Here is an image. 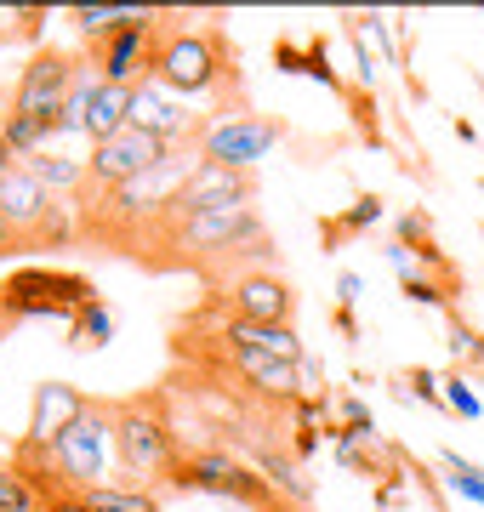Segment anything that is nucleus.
I'll return each mask as SVG.
<instances>
[{"instance_id":"4","label":"nucleus","mask_w":484,"mask_h":512,"mask_svg":"<svg viewBox=\"0 0 484 512\" xmlns=\"http://www.w3.org/2000/svg\"><path fill=\"white\" fill-rule=\"evenodd\" d=\"M0 308H6V325H18V319H69L75 325L80 313L97 308V285L69 268H18L0 285Z\"/></svg>"},{"instance_id":"11","label":"nucleus","mask_w":484,"mask_h":512,"mask_svg":"<svg viewBox=\"0 0 484 512\" xmlns=\"http://www.w3.org/2000/svg\"><path fill=\"white\" fill-rule=\"evenodd\" d=\"M234 200H257V177H251V171H234V165L194 160V171H188L183 188L171 194V205L160 211V222H183V217H194V211L234 205Z\"/></svg>"},{"instance_id":"10","label":"nucleus","mask_w":484,"mask_h":512,"mask_svg":"<svg viewBox=\"0 0 484 512\" xmlns=\"http://www.w3.org/2000/svg\"><path fill=\"white\" fill-rule=\"evenodd\" d=\"M109 450H114V404H97L63 433V439L52 444L57 467H63V478H69V490H97V478H103V467H109Z\"/></svg>"},{"instance_id":"14","label":"nucleus","mask_w":484,"mask_h":512,"mask_svg":"<svg viewBox=\"0 0 484 512\" xmlns=\"http://www.w3.org/2000/svg\"><path fill=\"white\" fill-rule=\"evenodd\" d=\"M131 126V92L126 86H97L92 109H86V137L92 143H103V137H114V131Z\"/></svg>"},{"instance_id":"18","label":"nucleus","mask_w":484,"mask_h":512,"mask_svg":"<svg viewBox=\"0 0 484 512\" xmlns=\"http://www.w3.org/2000/svg\"><path fill=\"white\" fill-rule=\"evenodd\" d=\"M0 512H46V507H40V495L18 478L12 461H0Z\"/></svg>"},{"instance_id":"2","label":"nucleus","mask_w":484,"mask_h":512,"mask_svg":"<svg viewBox=\"0 0 484 512\" xmlns=\"http://www.w3.org/2000/svg\"><path fill=\"white\" fill-rule=\"evenodd\" d=\"M171 490H200V495H223L245 512H302V507H285V495L268 484L262 467H251L245 456L223 450V444H200V450H183L177 467L166 473Z\"/></svg>"},{"instance_id":"12","label":"nucleus","mask_w":484,"mask_h":512,"mask_svg":"<svg viewBox=\"0 0 484 512\" xmlns=\"http://www.w3.org/2000/svg\"><path fill=\"white\" fill-rule=\"evenodd\" d=\"M92 410V399L80 393V387H69V382H40L35 387V399H29V439H40V444H57L69 427H75L80 416Z\"/></svg>"},{"instance_id":"13","label":"nucleus","mask_w":484,"mask_h":512,"mask_svg":"<svg viewBox=\"0 0 484 512\" xmlns=\"http://www.w3.org/2000/svg\"><path fill=\"white\" fill-rule=\"evenodd\" d=\"M131 126L149 131V137H160L166 148H177L183 137H200V126H194V120L183 114V103H177L166 86H154V80L131 92Z\"/></svg>"},{"instance_id":"20","label":"nucleus","mask_w":484,"mask_h":512,"mask_svg":"<svg viewBox=\"0 0 484 512\" xmlns=\"http://www.w3.org/2000/svg\"><path fill=\"white\" fill-rule=\"evenodd\" d=\"M445 473H450V484H456V490H462V495H473V501L484 507V473L473 467V461H462V456H445Z\"/></svg>"},{"instance_id":"21","label":"nucleus","mask_w":484,"mask_h":512,"mask_svg":"<svg viewBox=\"0 0 484 512\" xmlns=\"http://www.w3.org/2000/svg\"><path fill=\"white\" fill-rule=\"evenodd\" d=\"M376 217H382V200H371V194H365V200H359V205H354V211H348L342 222H331L325 234H331V239H342V234H354V228H371Z\"/></svg>"},{"instance_id":"6","label":"nucleus","mask_w":484,"mask_h":512,"mask_svg":"<svg viewBox=\"0 0 484 512\" xmlns=\"http://www.w3.org/2000/svg\"><path fill=\"white\" fill-rule=\"evenodd\" d=\"M75 74H80V57L75 52L40 46V52L23 63L6 114H12V120H29V126H40L46 137H57V131H63V109H69V92H75Z\"/></svg>"},{"instance_id":"19","label":"nucleus","mask_w":484,"mask_h":512,"mask_svg":"<svg viewBox=\"0 0 484 512\" xmlns=\"http://www.w3.org/2000/svg\"><path fill=\"white\" fill-rule=\"evenodd\" d=\"M109 313H103V302H97L92 313H80L75 325H69V342H75V348H103V342H109Z\"/></svg>"},{"instance_id":"9","label":"nucleus","mask_w":484,"mask_h":512,"mask_svg":"<svg viewBox=\"0 0 484 512\" xmlns=\"http://www.w3.org/2000/svg\"><path fill=\"white\" fill-rule=\"evenodd\" d=\"M211 308L240 319V325H291L297 319V291L280 268H257V274L228 279L223 291H211Z\"/></svg>"},{"instance_id":"16","label":"nucleus","mask_w":484,"mask_h":512,"mask_svg":"<svg viewBox=\"0 0 484 512\" xmlns=\"http://www.w3.org/2000/svg\"><path fill=\"white\" fill-rule=\"evenodd\" d=\"M23 171L35 177V183H46L57 194V188H69V194H80V183H86V160H69V154H52V148H40V154H29L23 160Z\"/></svg>"},{"instance_id":"8","label":"nucleus","mask_w":484,"mask_h":512,"mask_svg":"<svg viewBox=\"0 0 484 512\" xmlns=\"http://www.w3.org/2000/svg\"><path fill=\"white\" fill-rule=\"evenodd\" d=\"M280 137H285V120H274V114H217V120H205L200 137H194V160L251 171Z\"/></svg>"},{"instance_id":"5","label":"nucleus","mask_w":484,"mask_h":512,"mask_svg":"<svg viewBox=\"0 0 484 512\" xmlns=\"http://www.w3.org/2000/svg\"><path fill=\"white\" fill-rule=\"evenodd\" d=\"M0 228L12 234L18 251H40V245H63V239L75 234V222H69V200H57L46 183H35L29 171H12L6 183H0Z\"/></svg>"},{"instance_id":"15","label":"nucleus","mask_w":484,"mask_h":512,"mask_svg":"<svg viewBox=\"0 0 484 512\" xmlns=\"http://www.w3.org/2000/svg\"><path fill=\"white\" fill-rule=\"evenodd\" d=\"M149 12H137V6H75V23L80 35H86V46H103V40L126 35L131 23H143Z\"/></svg>"},{"instance_id":"17","label":"nucleus","mask_w":484,"mask_h":512,"mask_svg":"<svg viewBox=\"0 0 484 512\" xmlns=\"http://www.w3.org/2000/svg\"><path fill=\"white\" fill-rule=\"evenodd\" d=\"M92 512H160L149 490H137V484H97V490L80 495Z\"/></svg>"},{"instance_id":"3","label":"nucleus","mask_w":484,"mask_h":512,"mask_svg":"<svg viewBox=\"0 0 484 512\" xmlns=\"http://www.w3.org/2000/svg\"><path fill=\"white\" fill-rule=\"evenodd\" d=\"M223 80H234V46L223 29H183L171 23L160 40V63H154V86H166L171 97H200L217 92Z\"/></svg>"},{"instance_id":"24","label":"nucleus","mask_w":484,"mask_h":512,"mask_svg":"<svg viewBox=\"0 0 484 512\" xmlns=\"http://www.w3.org/2000/svg\"><path fill=\"white\" fill-rule=\"evenodd\" d=\"M40 507H46V512H92L86 501H80V495H46Z\"/></svg>"},{"instance_id":"22","label":"nucleus","mask_w":484,"mask_h":512,"mask_svg":"<svg viewBox=\"0 0 484 512\" xmlns=\"http://www.w3.org/2000/svg\"><path fill=\"white\" fill-rule=\"evenodd\" d=\"M445 404H450V410H462L467 421H479V399H473V387H467V376H456V370L445 376Z\"/></svg>"},{"instance_id":"7","label":"nucleus","mask_w":484,"mask_h":512,"mask_svg":"<svg viewBox=\"0 0 484 512\" xmlns=\"http://www.w3.org/2000/svg\"><path fill=\"white\" fill-rule=\"evenodd\" d=\"M177 148H166L160 137H149V131H114V137H103V143H92V154H86V183H80L75 205L80 200H97V194H114V188L137 183V177H149L154 165H166Z\"/></svg>"},{"instance_id":"23","label":"nucleus","mask_w":484,"mask_h":512,"mask_svg":"<svg viewBox=\"0 0 484 512\" xmlns=\"http://www.w3.org/2000/svg\"><path fill=\"white\" fill-rule=\"evenodd\" d=\"M450 353H456V359H467V365H484V342L462 325V319H450Z\"/></svg>"},{"instance_id":"26","label":"nucleus","mask_w":484,"mask_h":512,"mask_svg":"<svg viewBox=\"0 0 484 512\" xmlns=\"http://www.w3.org/2000/svg\"><path fill=\"white\" fill-rule=\"evenodd\" d=\"M0 325H6V308H0Z\"/></svg>"},{"instance_id":"1","label":"nucleus","mask_w":484,"mask_h":512,"mask_svg":"<svg viewBox=\"0 0 484 512\" xmlns=\"http://www.w3.org/2000/svg\"><path fill=\"white\" fill-rule=\"evenodd\" d=\"M183 456L177 444V427H171V410H166V393H137V399H120L114 404V461L120 473L143 490L154 478H166Z\"/></svg>"},{"instance_id":"25","label":"nucleus","mask_w":484,"mask_h":512,"mask_svg":"<svg viewBox=\"0 0 484 512\" xmlns=\"http://www.w3.org/2000/svg\"><path fill=\"white\" fill-rule=\"evenodd\" d=\"M12 160H18V154H12V148H6V137H0V183H6V177H12V171H18V165H12Z\"/></svg>"}]
</instances>
